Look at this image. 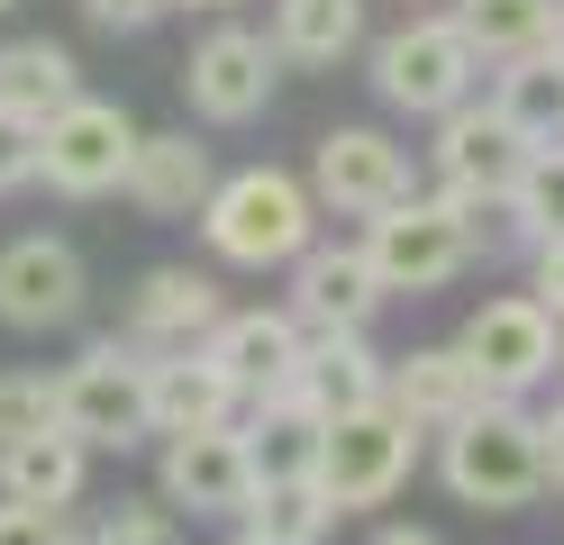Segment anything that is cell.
<instances>
[{"label": "cell", "instance_id": "6da1fadb", "mask_svg": "<svg viewBox=\"0 0 564 545\" xmlns=\"http://www.w3.org/2000/svg\"><path fill=\"white\" fill-rule=\"evenodd\" d=\"M200 237L219 264H246V273H273V264H301L319 246V200H310L301 173L282 164H246V173H219V192L200 209Z\"/></svg>", "mask_w": 564, "mask_h": 545}, {"label": "cell", "instance_id": "7a4b0ae2", "mask_svg": "<svg viewBox=\"0 0 564 545\" xmlns=\"http://www.w3.org/2000/svg\"><path fill=\"white\" fill-rule=\"evenodd\" d=\"M373 91L382 109H401V119H446V109L482 100V55L465 46V28L446 10H410L401 28L373 36Z\"/></svg>", "mask_w": 564, "mask_h": 545}, {"label": "cell", "instance_id": "3957f363", "mask_svg": "<svg viewBox=\"0 0 564 545\" xmlns=\"http://www.w3.org/2000/svg\"><path fill=\"white\" fill-rule=\"evenodd\" d=\"M55 427L83 446H137L155 436V355L100 337L55 373Z\"/></svg>", "mask_w": 564, "mask_h": 545}, {"label": "cell", "instance_id": "277c9868", "mask_svg": "<svg viewBox=\"0 0 564 545\" xmlns=\"http://www.w3.org/2000/svg\"><path fill=\"white\" fill-rule=\"evenodd\" d=\"M437 464L465 509H528L546 482V436H538V418H519V400H482L474 418L446 427Z\"/></svg>", "mask_w": 564, "mask_h": 545}, {"label": "cell", "instance_id": "5b68a950", "mask_svg": "<svg viewBox=\"0 0 564 545\" xmlns=\"http://www.w3.org/2000/svg\"><path fill=\"white\" fill-rule=\"evenodd\" d=\"M482 254V218L474 209H455V200H401V209H382V218H365V264H373V282H382V301L392 291H446L455 273H465Z\"/></svg>", "mask_w": 564, "mask_h": 545}, {"label": "cell", "instance_id": "8992f818", "mask_svg": "<svg viewBox=\"0 0 564 545\" xmlns=\"http://www.w3.org/2000/svg\"><path fill=\"white\" fill-rule=\"evenodd\" d=\"M273 83H282L273 36L264 28H237V19H219L183 55V100H192L200 128H256L264 109H273Z\"/></svg>", "mask_w": 564, "mask_h": 545}, {"label": "cell", "instance_id": "52a82bcc", "mask_svg": "<svg viewBox=\"0 0 564 545\" xmlns=\"http://www.w3.org/2000/svg\"><path fill=\"white\" fill-rule=\"evenodd\" d=\"M538 155L491 100H465V109H446L437 119V145H429V173H437V200H455V209H501L510 200V182H519V164Z\"/></svg>", "mask_w": 564, "mask_h": 545}, {"label": "cell", "instance_id": "ba28073f", "mask_svg": "<svg viewBox=\"0 0 564 545\" xmlns=\"http://www.w3.org/2000/svg\"><path fill=\"white\" fill-rule=\"evenodd\" d=\"M137 145H147V128L128 119L119 100H74V109H55L46 119V164L37 182L64 200H100V192H128V164H137Z\"/></svg>", "mask_w": 564, "mask_h": 545}, {"label": "cell", "instance_id": "9c48e42d", "mask_svg": "<svg viewBox=\"0 0 564 545\" xmlns=\"http://www.w3.org/2000/svg\"><path fill=\"white\" fill-rule=\"evenodd\" d=\"M410 464H419V427L401 410H356V418H328L310 482L328 491V509H373L410 482Z\"/></svg>", "mask_w": 564, "mask_h": 545}, {"label": "cell", "instance_id": "30bf717a", "mask_svg": "<svg viewBox=\"0 0 564 545\" xmlns=\"http://www.w3.org/2000/svg\"><path fill=\"white\" fill-rule=\"evenodd\" d=\"M465 363L482 373L491 400H519V391H538L546 373H564V337H555V309L546 301H528V291H510V301H482L465 318Z\"/></svg>", "mask_w": 564, "mask_h": 545}, {"label": "cell", "instance_id": "8fae6325", "mask_svg": "<svg viewBox=\"0 0 564 545\" xmlns=\"http://www.w3.org/2000/svg\"><path fill=\"white\" fill-rule=\"evenodd\" d=\"M310 200L337 218H382L410 200V145L382 128H328L310 155Z\"/></svg>", "mask_w": 564, "mask_h": 545}, {"label": "cell", "instance_id": "7c38bea8", "mask_svg": "<svg viewBox=\"0 0 564 545\" xmlns=\"http://www.w3.org/2000/svg\"><path fill=\"white\" fill-rule=\"evenodd\" d=\"M83 301H91V273L64 237H10L0 246V327L46 337V327H74Z\"/></svg>", "mask_w": 564, "mask_h": 545}, {"label": "cell", "instance_id": "4fadbf2b", "mask_svg": "<svg viewBox=\"0 0 564 545\" xmlns=\"http://www.w3.org/2000/svg\"><path fill=\"white\" fill-rule=\"evenodd\" d=\"M301 346H310V327H301L292 309H228L219 327H209L200 355L237 382V400H273V391H292Z\"/></svg>", "mask_w": 564, "mask_h": 545}, {"label": "cell", "instance_id": "5bb4252c", "mask_svg": "<svg viewBox=\"0 0 564 545\" xmlns=\"http://www.w3.org/2000/svg\"><path fill=\"white\" fill-rule=\"evenodd\" d=\"M219 318H228L219 282L192 273V264H155L128 291V346H147V355H192V346H209Z\"/></svg>", "mask_w": 564, "mask_h": 545}, {"label": "cell", "instance_id": "9a60e30c", "mask_svg": "<svg viewBox=\"0 0 564 545\" xmlns=\"http://www.w3.org/2000/svg\"><path fill=\"white\" fill-rule=\"evenodd\" d=\"M164 500L192 519H228L256 500V464H246L237 427H200V436H164Z\"/></svg>", "mask_w": 564, "mask_h": 545}, {"label": "cell", "instance_id": "2e32d148", "mask_svg": "<svg viewBox=\"0 0 564 545\" xmlns=\"http://www.w3.org/2000/svg\"><path fill=\"white\" fill-rule=\"evenodd\" d=\"M373 309H382V282L365 264V246H310L292 264V318L310 337H365Z\"/></svg>", "mask_w": 564, "mask_h": 545}, {"label": "cell", "instance_id": "e0dca14e", "mask_svg": "<svg viewBox=\"0 0 564 545\" xmlns=\"http://www.w3.org/2000/svg\"><path fill=\"white\" fill-rule=\"evenodd\" d=\"M482 373L465 363V346H419V355H401L392 373H382V410H401L410 427H455V418H474L482 410Z\"/></svg>", "mask_w": 564, "mask_h": 545}, {"label": "cell", "instance_id": "ac0fdd59", "mask_svg": "<svg viewBox=\"0 0 564 545\" xmlns=\"http://www.w3.org/2000/svg\"><path fill=\"white\" fill-rule=\"evenodd\" d=\"M209 192H219V173H209V145L192 128H164L137 145V164H128V200L137 218H200Z\"/></svg>", "mask_w": 564, "mask_h": 545}, {"label": "cell", "instance_id": "d6986e66", "mask_svg": "<svg viewBox=\"0 0 564 545\" xmlns=\"http://www.w3.org/2000/svg\"><path fill=\"white\" fill-rule=\"evenodd\" d=\"M382 373H392V363H382L365 337H310L292 391H301L319 418H356V410H382Z\"/></svg>", "mask_w": 564, "mask_h": 545}, {"label": "cell", "instance_id": "ffe728a7", "mask_svg": "<svg viewBox=\"0 0 564 545\" xmlns=\"http://www.w3.org/2000/svg\"><path fill=\"white\" fill-rule=\"evenodd\" d=\"M83 100V64L64 36H0V109H19V119H55V109Z\"/></svg>", "mask_w": 564, "mask_h": 545}, {"label": "cell", "instance_id": "44dd1931", "mask_svg": "<svg viewBox=\"0 0 564 545\" xmlns=\"http://www.w3.org/2000/svg\"><path fill=\"white\" fill-rule=\"evenodd\" d=\"M273 55L301 73H337L365 46V0H273Z\"/></svg>", "mask_w": 564, "mask_h": 545}, {"label": "cell", "instance_id": "7402d4cb", "mask_svg": "<svg viewBox=\"0 0 564 545\" xmlns=\"http://www.w3.org/2000/svg\"><path fill=\"white\" fill-rule=\"evenodd\" d=\"M319 436H328V418L310 410L301 391L256 400V427H246V464H256V482H310V472H319Z\"/></svg>", "mask_w": 564, "mask_h": 545}, {"label": "cell", "instance_id": "603a6c76", "mask_svg": "<svg viewBox=\"0 0 564 545\" xmlns=\"http://www.w3.org/2000/svg\"><path fill=\"white\" fill-rule=\"evenodd\" d=\"M228 410H237V382H228L200 346H192V355H155V436L228 427Z\"/></svg>", "mask_w": 564, "mask_h": 545}, {"label": "cell", "instance_id": "cb8c5ba5", "mask_svg": "<svg viewBox=\"0 0 564 545\" xmlns=\"http://www.w3.org/2000/svg\"><path fill=\"white\" fill-rule=\"evenodd\" d=\"M491 109H501L528 145H555L564 137V46H538L519 64H491Z\"/></svg>", "mask_w": 564, "mask_h": 545}, {"label": "cell", "instance_id": "d4e9b609", "mask_svg": "<svg viewBox=\"0 0 564 545\" xmlns=\"http://www.w3.org/2000/svg\"><path fill=\"white\" fill-rule=\"evenodd\" d=\"M446 19L465 28V46L482 64H519L555 46V0H446Z\"/></svg>", "mask_w": 564, "mask_h": 545}, {"label": "cell", "instance_id": "484cf974", "mask_svg": "<svg viewBox=\"0 0 564 545\" xmlns=\"http://www.w3.org/2000/svg\"><path fill=\"white\" fill-rule=\"evenodd\" d=\"M0 491H10L19 509H64L83 491V436H64V427L19 436V446L0 455Z\"/></svg>", "mask_w": 564, "mask_h": 545}, {"label": "cell", "instance_id": "4316f807", "mask_svg": "<svg viewBox=\"0 0 564 545\" xmlns=\"http://www.w3.org/2000/svg\"><path fill=\"white\" fill-rule=\"evenodd\" d=\"M501 218L528 237V246H546V237H564V137L555 145H538V155L519 164V182H510V200H501Z\"/></svg>", "mask_w": 564, "mask_h": 545}, {"label": "cell", "instance_id": "83f0119b", "mask_svg": "<svg viewBox=\"0 0 564 545\" xmlns=\"http://www.w3.org/2000/svg\"><path fill=\"white\" fill-rule=\"evenodd\" d=\"M246 519H256V536H264V545H319L337 509H328V491H319V482H256Z\"/></svg>", "mask_w": 564, "mask_h": 545}, {"label": "cell", "instance_id": "f1b7e54d", "mask_svg": "<svg viewBox=\"0 0 564 545\" xmlns=\"http://www.w3.org/2000/svg\"><path fill=\"white\" fill-rule=\"evenodd\" d=\"M37 427H55V382L46 373H0V455Z\"/></svg>", "mask_w": 564, "mask_h": 545}, {"label": "cell", "instance_id": "f546056e", "mask_svg": "<svg viewBox=\"0 0 564 545\" xmlns=\"http://www.w3.org/2000/svg\"><path fill=\"white\" fill-rule=\"evenodd\" d=\"M46 164V128L19 119V109H0V192H19V182H37Z\"/></svg>", "mask_w": 564, "mask_h": 545}, {"label": "cell", "instance_id": "4dcf8cb0", "mask_svg": "<svg viewBox=\"0 0 564 545\" xmlns=\"http://www.w3.org/2000/svg\"><path fill=\"white\" fill-rule=\"evenodd\" d=\"M100 545H173V509H155V500H119L110 519H100Z\"/></svg>", "mask_w": 564, "mask_h": 545}, {"label": "cell", "instance_id": "1f68e13d", "mask_svg": "<svg viewBox=\"0 0 564 545\" xmlns=\"http://www.w3.org/2000/svg\"><path fill=\"white\" fill-rule=\"evenodd\" d=\"M173 10V0H83V19L91 28H110V36H137V28H155Z\"/></svg>", "mask_w": 564, "mask_h": 545}, {"label": "cell", "instance_id": "d6a6232c", "mask_svg": "<svg viewBox=\"0 0 564 545\" xmlns=\"http://www.w3.org/2000/svg\"><path fill=\"white\" fill-rule=\"evenodd\" d=\"M528 301H546L555 309V327H564V237H546V246H528Z\"/></svg>", "mask_w": 564, "mask_h": 545}, {"label": "cell", "instance_id": "836d02e7", "mask_svg": "<svg viewBox=\"0 0 564 545\" xmlns=\"http://www.w3.org/2000/svg\"><path fill=\"white\" fill-rule=\"evenodd\" d=\"M0 545H64V519H55V509H0Z\"/></svg>", "mask_w": 564, "mask_h": 545}, {"label": "cell", "instance_id": "e575fe53", "mask_svg": "<svg viewBox=\"0 0 564 545\" xmlns=\"http://www.w3.org/2000/svg\"><path fill=\"white\" fill-rule=\"evenodd\" d=\"M538 436H546V482H564V410L538 418Z\"/></svg>", "mask_w": 564, "mask_h": 545}, {"label": "cell", "instance_id": "d590c367", "mask_svg": "<svg viewBox=\"0 0 564 545\" xmlns=\"http://www.w3.org/2000/svg\"><path fill=\"white\" fill-rule=\"evenodd\" d=\"M373 545H437V536H429V527H382Z\"/></svg>", "mask_w": 564, "mask_h": 545}, {"label": "cell", "instance_id": "8d00e7d4", "mask_svg": "<svg viewBox=\"0 0 564 545\" xmlns=\"http://www.w3.org/2000/svg\"><path fill=\"white\" fill-rule=\"evenodd\" d=\"M173 10H209V19H228V10H237V0H173Z\"/></svg>", "mask_w": 564, "mask_h": 545}, {"label": "cell", "instance_id": "74e56055", "mask_svg": "<svg viewBox=\"0 0 564 545\" xmlns=\"http://www.w3.org/2000/svg\"><path fill=\"white\" fill-rule=\"evenodd\" d=\"M10 10H19V0H0V19H10Z\"/></svg>", "mask_w": 564, "mask_h": 545}, {"label": "cell", "instance_id": "f35d334b", "mask_svg": "<svg viewBox=\"0 0 564 545\" xmlns=\"http://www.w3.org/2000/svg\"><path fill=\"white\" fill-rule=\"evenodd\" d=\"M401 10H429V0H401Z\"/></svg>", "mask_w": 564, "mask_h": 545}, {"label": "cell", "instance_id": "ab89813d", "mask_svg": "<svg viewBox=\"0 0 564 545\" xmlns=\"http://www.w3.org/2000/svg\"><path fill=\"white\" fill-rule=\"evenodd\" d=\"M237 545H264V536H237Z\"/></svg>", "mask_w": 564, "mask_h": 545}]
</instances>
